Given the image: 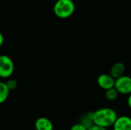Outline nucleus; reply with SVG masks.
Instances as JSON below:
<instances>
[{"label":"nucleus","instance_id":"obj_1","mask_svg":"<svg viewBox=\"0 0 131 130\" xmlns=\"http://www.w3.org/2000/svg\"><path fill=\"white\" fill-rule=\"evenodd\" d=\"M117 118V114L114 110L109 107H104L93 112L94 124L104 128L113 126Z\"/></svg>","mask_w":131,"mask_h":130},{"label":"nucleus","instance_id":"obj_2","mask_svg":"<svg viewBox=\"0 0 131 130\" xmlns=\"http://www.w3.org/2000/svg\"><path fill=\"white\" fill-rule=\"evenodd\" d=\"M54 15L61 19L71 17L75 11V5L72 0H57L54 5Z\"/></svg>","mask_w":131,"mask_h":130},{"label":"nucleus","instance_id":"obj_3","mask_svg":"<svg viewBox=\"0 0 131 130\" xmlns=\"http://www.w3.org/2000/svg\"><path fill=\"white\" fill-rule=\"evenodd\" d=\"M15 64L12 58L5 54L0 55V77L9 78L14 73Z\"/></svg>","mask_w":131,"mask_h":130},{"label":"nucleus","instance_id":"obj_4","mask_svg":"<svg viewBox=\"0 0 131 130\" xmlns=\"http://www.w3.org/2000/svg\"><path fill=\"white\" fill-rule=\"evenodd\" d=\"M114 87L120 94L129 95L131 93V77L123 75L115 79Z\"/></svg>","mask_w":131,"mask_h":130},{"label":"nucleus","instance_id":"obj_5","mask_svg":"<svg viewBox=\"0 0 131 130\" xmlns=\"http://www.w3.org/2000/svg\"><path fill=\"white\" fill-rule=\"evenodd\" d=\"M97 82L101 89L107 90L114 87L115 79L110 74H102L98 76Z\"/></svg>","mask_w":131,"mask_h":130},{"label":"nucleus","instance_id":"obj_6","mask_svg":"<svg viewBox=\"0 0 131 130\" xmlns=\"http://www.w3.org/2000/svg\"><path fill=\"white\" fill-rule=\"evenodd\" d=\"M113 128L114 130H131V118L127 116H117Z\"/></svg>","mask_w":131,"mask_h":130},{"label":"nucleus","instance_id":"obj_7","mask_svg":"<svg viewBox=\"0 0 131 130\" xmlns=\"http://www.w3.org/2000/svg\"><path fill=\"white\" fill-rule=\"evenodd\" d=\"M35 128L36 130H53L54 126L49 119L46 117H40L36 120Z\"/></svg>","mask_w":131,"mask_h":130},{"label":"nucleus","instance_id":"obj_8","mask_svg":"<svg viewBox=\"0 0 131 130\" xmlns=\"http://www.w3.org/2000/svg\"><path fill=\"white\" fill-rule=\"evenodd\" d=\"M125 72V66L122 62H117L113 64L111 68L110 74L114 78L117 79L124 74Z\"/></svg>","mask_w":131,"mask_h":130},{"label":"nucleus","instance_id":"obj_9","mask_svg":"<svg viewBox=\"0 0 131 130\" xmlns=\"http://www.w3.org/2000/svg\"><path fill=\"white\" fill-rule=\"evenodd\" d=\"M9 89L8 88L6 83L0 81V104L5 103L9 95Z\"/></svg>","mask_w":131,"mask_h":130},{"label":"nucleus","instance_id":"obj_10","mask_svg":"<svg viewBox=\"0 0 131 130\" xmlns=\"http://www.w3.org/2000/svg\"><path fill=\"white\" fill-rule=\"evenodd\" d=\"M119 94H120L119 92L114 87L110 88V89L106 90V92H105V97H106L107 100H108L110 101H113V100H115L118 97Z\"/></svg>","mask_w":131,"mask_h":130},{"label":"nucleus","instance_id":"obj_11","mask_svg":"<svg viewBox=\"0 0 131 130\" xmlns=\"http://www.w3.org/2000/svg\"><path fill=\"white\" fill-rule=\"evenodd\" d=\"M81 123L85 126L88 129L91 128V126H93L94 124V122H93V112L92 113H87L81 120Z\"/></svg>","mask_w":131,"mask_h":130},{"label":"nucleus","instance_id":"obj_12","mask_svg":"<svg viewBox=\"0 0 131 130\" xmlns=\"http://www.w3.org/2000/svg\"><path fill=\"white\" fill-rule=\"evenodd\" d=\"M6 85L8 87V88L9 89V90H14L17 86H18V83L15 80H13V79H10L8 80L7 82H6Z\"/></svg>","mask_w":131,"mask_h":130},{"label":"nucleus","instance_id":"obj_13","mask_svg":"<svg viewBox=\"0 0 131 130\" xmlns=\"http://www.w3.org/2000/svg\"><path fill=\"white\" fill-rule=\"evenodd\" d=\"M88 129L84 126L81 123H76L74 125H73L71 128L70 130H88Z\"/></svg>","mask_w":131,"mask_h":130},{"label":"nucleus","instance_id":"obj_14","mask_svg":"<svg viewBox=\"0 0 131 130\" xmlns=\"http://www.w3.org/2000/svg\"><path fill=\"white\" fill-rule=\"evenodd\" d=\"M88 130H108L107 128H104V127H101L96 125H94L93 126H91V128H89Z\"/></svg>","mask_w":131,"mask_h":130},{"label":"nucleus","instance_id":"obj_15","mask_svg":"<svg viewBox=\"0 0 131 130\" xmlns=\"http://www.w3.org/2000/svg\"><path fill=\"white\" fill-rule=\"evenodd\" d=\"M3 43H4V36L0 31V47L3 44Z\"/></svg>","mask_w":131,"mask_h":130},{"label":"nucleus","instance_id":"obj_16","mask_svg":"<svg viewBox=\"0 0 131 130\" xmlns=\"http://www.w3.org/2000/svg\"><path fill=\"white\" fill-rule=\"evenodd\" d=\"M127 105H128V107L131 110V93L129 94V97L127 98Z\"/></svg>","mask_w":131,"mask_h":130}]
</instances>
